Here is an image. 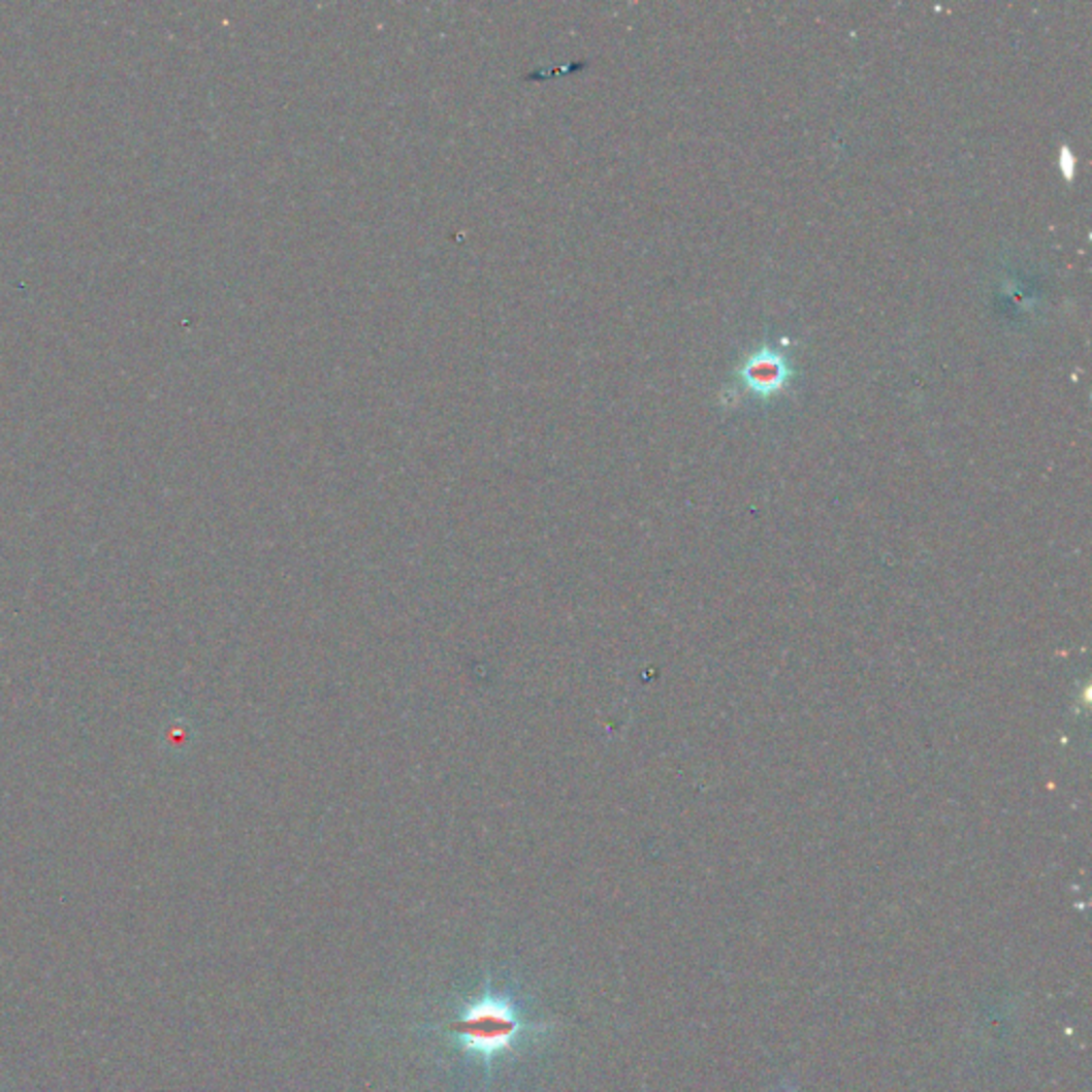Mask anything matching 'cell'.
<instances>
[{"instance_id":"6da1fadb","label":"cell","mask_w":1092,"mask_h":1092,"mask_svg":"<svg viewBox=\"0 0 1092 1092\" xmlns=\"http://www.w3.org/2000/svg\"><path fill=\"white\" fill-rule=\"evenodd\" d=\"M553 1031L551 1022L527 1011L517 992L491 982L453 1007L438 1026L444 1043L485 1075L517 1061Z\"/></svg>"},{"instance_id":"7a4b0ae2","label":"cell","mask_w":1092,"mask_h":1092,"mask_svg":"<svg viewBox=\"0 0 1092 1092\" xmlns=\"http://www.w3.org/2000/svg\"><path fill=\"white\" fill-rule=\"evenodd\" d=\"M788 340L779 346L764 342L756 352L736 367L732 376L730 395H751L756 399H773L790 389L796 378V367L788 355Z\"/></svg>"},{"instance_id":"3957f363","label":"cell","mask_w":1092,"mask_h":1092,"mask_svg":"<svg viewBox=\"0 0 1092 1092\" xmlns=\"http://www.w3.org/2000/svg\"><path fill=\"white\" fill-rule=\"evenodd\" d=\"M1058 167H1061L1065 180H1073V171H1075V156L1069 152V146H1063V148H1061V154H1058Z\"/></svg>"}]
</instances>
